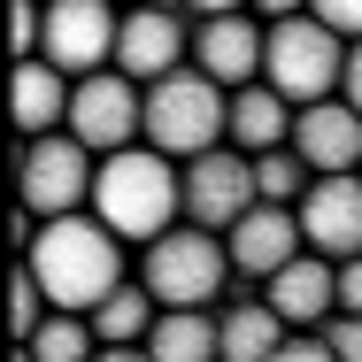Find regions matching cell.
<instances>
[{"label": "cell", "mask_w": 362, "mask_h": 362, "mask_svg": "<svg viewBox=\"0 0 362 362\" xmlns=\"http://www.w3.org/2000/svg\"><path fill=\"white\" fill-rule=\"evenodd\" d=\"M132 8H185V0H132Z\"/></svg>", "instance_id": "obj_32"}, {"label": "cell", "mask_w": 362, "mask_h": 362, "mask_svg": "<svg viewBox=\"0 0 362 362\" xmlns=\"http://www.w3.org/2000/svg\"><path fill=\"white\" fill-rule=\"evenodd\" d=\"M316 185V170L300 162V146H270V154H255V193L262 201H278V209H300V193Z\"/></svg>", "instance_id": "obj_22"}, {"label": "cell", "mask_w": 362, "mask_h": 362, "mask_svg": "<svg viewBox=\"0 0 362 362\" xmlns=\"http://www.w3.org/2000/svg\"><path fill=\"white\" fill-rule=\"evenodd\" d=\"M216 339H223V362H270L293 339V324L270 308V300H231L216 316Z\"/></svg>", "instance_id": "obj_18"}, {"label": "cell", "mask_w": 362, "mask_h": 362, "mask_svg": "<svg viewBox=\"0 0 362 362\" xmlns=\"http://www.w3.org/2000/svg\"><path fill=\"white\" fill-rule=\"evenodd\" d=\"M70 93H77V77H70V70H54L47 54L16 62V85H8L16 139H47V132H62V124H70Z\"/></svg>", "instance_id": "obj_16"}, {"label": "cell", "mask_w": 362, "mask_h": 362, "mask_svg": "<svg viewBox=\"0 0 362 362\" xmlns=\"http://www.w3.org/2000/svg\"><path fill=\"white\" fill-rule=\"evenodd\" d=\"M300 231H308V247L332 255V262L362 255V170L316 177V185L300 193Z\"/></svg>", "instance_id": "obj_13"}, {"label": "cell", "mask_w": 362, "mask_h": 362, "mask_svg": "<svg viewBox=\"0 0 362 362\" xmlns=\"http://www.w3.org/2000/svg\"><path fill=\"white\" fill-rule=\"evenodd\" d=\"M339 316H362V255L339 262Z\"/></svg>", "instance_id": "obj_26"}, {"label": "cell", "mask_w": 362, "mask_h": 362, "mask_svg": "<svg viewBox=\"0 0 362 362\" xmlns=\"http://www.w3.org/2000/svg\"><path fill=\"white\" fill-rule=\"evenodd\" d=\"M146 355L154 362H223L216 316H209V308H162L154 332H146Z\"/></svg>", "instance_id": "obj_19"}, {"label": "cell", "mask_w": 362, "mask_h": 362, "mask_svg": "<svg viewBox=\"0 0 362 362\" xmlns=\"http://www.w3.org/2000/svg\"><path fill=\"white\" fill-rule=\"evenodd\" d=\"M293 116H300V108H293L286 93L255 77V85H239V93H231V146H239V154L293 146Z\"/></svg>", "instance_id": "obj_17"}, {"label": "cell", "mask_w": 362, "mask_h": 362, "mask_svg": "<svg viewBox=\"0 0 362 362\" xmlns=\"http://www.w3.org/2000/svg\"><path fill=\"white\" fill-rule=\"evenodd\" d=\"M316 339H324V347H332L339 362H362V316H332Z\"/></svg>", "instance_id": "obj_25"}, {"label": "cell", "mask_w": 362, "mask_h": 362, "mask_svg": "<svg viewBox=\"0 0 362 362\" xmlns=\"http://www.w3.org/2000/svg\"><path fill=\"white\" fill-rule=\"evenodd\" d=\"M339 100H355V108H362V39L347 47V77H339Z\"/></svg>", "instance_id": "obj_28"}, {"label": "cell", "mask_w": 362, "mask_h": 362, "mask_svg": "<svg viewBox=\"0 0 362 362\" xmlns=\"http://www.w3.org/2000/svg\"><path fill=\"white\" fill-rule=\"evenodd\" d=\"M62 132H77L93 154H124V146H139L146 139V85H139V77H124V70L77 77L70 124H62Z\"/></svg>", "instance_id": "obj_7"}, {"label": "cell", "mask_w": 362, "mask_h": 362, "mask_svg": "<svg viewBox=\"0 0 362 362\" xmlns=\"http://www.w3.org/2000/svg\"><path fill=\"white\" fill-rule=\"evenodd\" d=\"M239 8H255V0H185L193 23H209V16H239Z\"/></svg>", "instance_id": "obj_29"}, {"label": "cell", "mask_w": 362, "mask_h": 362, "mask_svg": "<svg viewBox=\"0 0 362 362\" xmlns=\"http://www.w3.org/2000/svg\"><path fill=\"white\" fill-rule=\"evenodd\" d=\"M116 31H124V8L116 0H47V39L39 54L70 77L116 70Z\"/></svg>", "instance_id": "obj_8"}, {"label": "cell", "mask_w": 362, "mask_h": 362, "mask_svg": "<svg viewBox=\"0 0 362 362\" xmlns=\"http://www.w3.org/2000/svg\"><path fill=\"white\" fill-rule=\"evenodd\" d=\"M293 146H300V162L316 170V177H332V170H362V108L355 100H308L300 116H293Z\"/></svg>", "instance_id": "obj_15"}, {"label": "cell", "mask_w": 362, "mask_h": 362, "mask_svg": "<svg viewBox=\"0 0 362 362\" xmlns=\"http://www.w3.org/2000/svg\"><path fill=\"white\" fill-rule=\"evenodd\" d=\"M255 201H262V193H255V154H239L231 139L185 162V223H201V231H231Z\"/></svg>", "instance_id": "obj_9"}, {"label": "cell", "mask_w": 362, "mask_h": 362, "mask_svg": "<svg viewBox=\"0 0 362 362\" xmlns=\"http://www.w3.org/2000/svg\"><path fill=\"white\" fill-rule=\"evenodd\" d=\"M124 247H132V239H116L93 209H77V216H47L16 262L39 278V293H47L54 308H85V316H93L108 293L124 286Z\"/></svg>", "instance_id": "obj_1"}, {"label": "cell", "mask_w": 362, "mask_h": 362, "mask_svg": "<svg viewBox=\"0 0 362 362\" xmlns=\"http://www.w3.org/2000/svg\"><path fill=\"white\" fill-rule=\"evenodd\" d=\"M231 247L223 231H201V223H170L162 239L139 247V286L162 300V308H216L223 286H231Z\"/></svg>", "instance_id": "obj_4"}, {"label": "cell", "mask_w": 362, "mask_h": 362, "mask_svg": "<svg viewBox=\"0 0 362 362\" xmlns=\"http://www.w3.org/2000/svg\"><path fill=\"white\" fill-rule=\"evenodd\" d=\"M39 362H93L100 355V332H93V316L85 308H47V324L23 339Z\"/></svg>", "instance_id": "obj_21"}, {"label": "cell", "mask_w": 362, "mask_h": 362, "mask_svg": "<svg viewBox=\"0 0 362 362\" xmlns=\"http://www.w3.org/2000/svg\"><path fill=\"white\" fill-rule=\"evenodd\" d=\"M193 54V31H185V8H124V31H116V70L154 85V77L185 70Z\"/></svg>", "instance_id": "obj_10"}, {"label": "cell", "mask_w": 362, "mask_h": 362, "mask_svg": "<svg viewBox=\"0 0 362 362\" xmlns=\"http://www.w3.org/2000/svg\"><path fill=\"white\" fill-rule=\"evenodd\" d=\"M270 362H339V355H332L324 339H300V332H293V339H286V347H278Z\"/></svg>", "instance_id": "obj_27"}, {"label": "cell", "mask_w": 362, "mask_h": 362, "mask_svg": "<svg viewBox=\"0 0 362 362\" xmlns=\"http://www.w3.org/2000/svg\"><path fill=\"white\" fill-rule=\"evenodd\" d=\"M154 316H162V300H154L139 278H124V286H116L100 308H93V332H100V347H146Z\"/></svg>", "instance_id": "obj_20"}, {"label": "cell", "mask_w": 362, "mask_h": 362, "mask_svg": "<svg viewBox=\"0 0 362 362\" xmlns=\"http://www.w3.org/2000/svg\"><path fill=\"white\" fill-rule=\"evenodd\" d=\"M339 77H347V39L332 23H316L308 8L270 23V39H262V85H278L293 108H308V100H332Z\"/></svg>", "instance_id": "obj_5"}, {"label": "cell", "mask_w": 362, "mask_h": 362, "mask_svg": "<svg viewBox=\"0 0 362 362\" xmlns=\"http://www.w3.org/2000/svg\"><path fill=\"white\" fill-rule=\"evenodd\" d=\"M93 362H154V355H146V347H100Z\"/></svg>", "instance_id": "obj_31"}, {"label": "cell", "mask_w": 362, "mask_h": 362, "mask_svg": "<svg viewBox=\"0 0 362 362\" xmlns=\"http://www.w3.org/2000/svg\"><path fill=\"white\" fill-rule=\"evenodd\" d=\"M223 139H231V85H216L193 62L146 85V146H162L170 162H193Z\"/></svg>", "instance_id": "obj_3"}, {"label": "cell", "mask_w": 362, "mask_h": 362, "mask_svg": "<svg viewBox=\"0 0 362 362\" xmlns=\"http://www.w3.org/2000/svg\"><path fill=\"white\" fill-rule=\"evenodd\" d=\"M223 247H231V270L262 286V278H278V270H286L293 255L308 247V231H300V209H278V201H255L247 216H239L231 231H223Z\"/></svg>", "instance_id": "obj_11"}, {"label": "cell", "mask_w": 362, "mask_h": 362, "mask_svg": "<svg viewBox=\"0 0 362 362\" xmlns=\"http://www.w3.org/2000/svg\"><path fill=\"white\" fill-rule=\"evenodd\" d=\"M300 8H308V0H255V16H262V23H278V16H300Z\"/></svg>", "instance_id": "obj_30"}, {"label": "cell", "mask_w": 362, "mask_h": 362, "mask_svg": "<svg viewBox=\"0 0 362 362\" xmlns=\"http://www.w3.org/2000/svg\"><path fill=\"white\" fill-rule=\"evenodd\" d=\"M308 16H316V23H332L347 47L362 39V0H308Z\"/></svg>", "instance_id": "obj_24"}, {"label": "cell", "mask_w": 362, "mask_h": 362, "mask_svg": "<svg viewBox=\"0 0 362 362\" xmlns=\"http://www.w3.org/2000/svg\"><path fill=\"white\" fill-rule=\"evenodd\" d=\"M93 170H100V154L77 139V132L16 139V209H31L39 223L93 209Z\"/></svg>", "instance_id": "obj_6"}, {"label": "cell", "mask_w": 362, "mask_h": 362, "mask_svg": "<svg viewBox=\"0 0 362 362\" xmlns=\"http://www.w3.org/2000/svg\"><path fill=\"white\" fill-rule=\"evenodd\" d=\"M93 216L108 223L116 239H162L170 223H185V162H170L162 146H124V154H100L93 170Z\"/></svg>", "instance_id": "obj_2"}, {"label": "cell", "mask_w": 362, "mask_h": 362, "mask_svg": "<svg viewBox=\"0 0 362 362\" xmlns=\"http://www.w3.org/2000/svg\"><path fill=\"white\" fill-rule=\"evenodd\" d=\"M47 308H54V300H47V293H39V278L16 262V286H8V332H16V347H23V339L47 324Z\"/></svg>", "instance_id": "obj_23"}, {"label": "cell", "mask_w": 362, "mask_h": 362, "mask_svg": "<svg viewBox=\"0 0 362 362\" xmlns=\"http://www.w3.org/2000/svg\"><path fill=\"white\" fill-rule=\"evenodd\" d=\"M262 39H270V23L255 16V8H239V16H209V23H193V70H209L216 85H255L262 77Z\"/></svg>", "instance_id": "obj_14"}, {"label": "cell", "mask_w": 362, "mask_h": 362, "mask_svg": "<svg viewBox=\"0 0 362 362\" xmlns=\"http://www.w3.org/2000/svg\"><path fill=\"white\" fill-rule=\"evenodd\" d=\"M262 300L286 316L293 332H324V324L339 316V262L316 255V247H300L278 278H262Z\"/></svg>", "instance_id": "obj_12"}]
</instances>
